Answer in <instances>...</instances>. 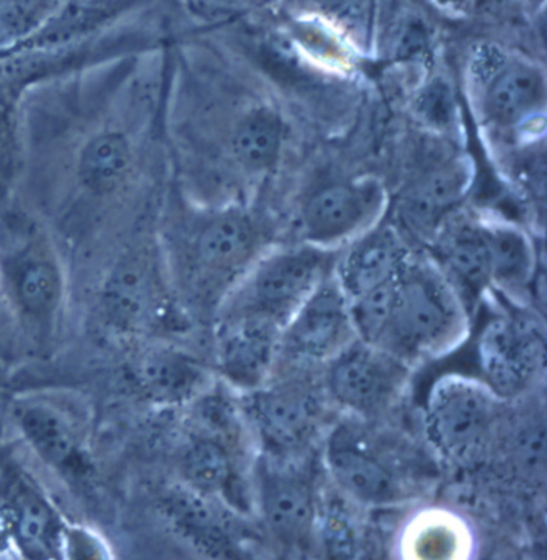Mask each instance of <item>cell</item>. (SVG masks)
Masks as SVG:
<instances>
[{"label":"cell","instance_id":"obj_33","mask_svg":"<svg viewBox=\"0 0 547 560\" xmlns=\"http://www.w3.org/2000/svg\"><path fill=\"white\" fill-rule=\"evenodd\" d=\"M432 2L439 9L454 13V15H461V13H467L473 10V0H432Z\"/></svg>","mask_w":547,"mask_h":560},{"label":"cell","instance_id":"obj_17","mask_svg":"<svg viewBox=\"0 0 547 560\" xmlns=\"http://www.w3.org/2000/svg\"><path fill=\"white\" fill-rule=\"evenodd\" d=\"M435 240L440 270L464 301L491 284L490 256L480 220H445Z\"/></svg>","mask_w":547,"mask_h":560},{"label":"cell","instance_id":"obj_28","mask_svg":"<svg viewBox=\"0 0 547 560\" xmlns=\"http://www.w3.org/2000/svg\"><path fill=\"white\" fill-rule=\"evenodd\" d=\"M63 0H0V54L19 49L50 22Z\"/></svg>","mask_w":547,"mask_h":560},{"label":"cell","instance_id":"obj_24","mask_svg":"<svg viewBox=\"0 0 547 560\" xmlns=\"http://www.w3.org/2000/svg\"><path fill=\"white\" fill-rule=\"evenodd\" d=\"M481 225L490 256L491 284L508 291L524 290L536 271V254L528 236L508 223L481 222Z\"/></svg>","mask_w":547,"mask_h":560},{"label":"cell","instance_id":"obj_7","mask_svg":"<svg viewBox=\"0 0 547 560\" xmlns=\"http://www.w3.org/2000/svg\"><path fill=\"white\" fill-rule=\"evenodd\" d=\"M353 338L349 301L331 273L286 323L278 349L304 362H325L339 355Z\"/></svg>","mask_w":547,"mask_h":560},{"label":"cell","instance_id":"obj_22","mask_svg":"<svg viewBox=\"0 0 547 560\" xmlns=\"http://www.w3.org/2000/svg\"><path fill=\"white\" fill-rule=\"evenodd\" d=\"M286 143L283 116L270 105H257L244 112L233 127L230 151L247 174H267L277 167Z\"/></svg>","mask_w":547,"mask_h":560},{"label":"cell","instance_id":"obj_18","mask_svg":"<svg viewBox=\"0 0 547 560\" xmlns=\"http://www.w3.org/2000/svg\"><path fill=\"white\" fill-rule=\"evenodd\" d=\"M259 503L271 534L286 545H302L315 524V501L307 483L291 474L263 470Z\"/></svg>","mask_w":547,"mask_h":560},{"label":"cell","instance_id":"obj_3","mask_svg":"<svg viewBox=\"0 0 547 560\" xmlns=\"http://www.w3.org/2000/svg\"><path fill=\"white\" fill-rule=\"evenodd\" d=\"M331 249L304 243L253 262L240 287L232 315L268 319L284 328L309 295L333 273Z\"/></svg>","mask_w":547,"mask_h":560},{"label":"cell","instance_id":"obj_4","mask_svg":"<svg viewBox=\"0 0 547 560\" xmlns=\"http://www.w3.org/2000/svg\"><path fill=\"white\" fill-rule=\"evenodd\" d=\"M501 398L484 381L442 377L428 398V429L432 442L454 462H470L491 438Z\"/></svg>","mask_w":547,"mask_h":560},{"label":"cell","instance_id":"obj_6","mask_svg":"<svg viewBox=\"0 0 547 560\" xmlns=\"http://www.w3.org/2000/svg\"><path fill=\"white\" fill-rule=\"evenodd\" d=\"M406 374L408 366L400 357L358 339L331 360L329 395L347 410L377 413L397 397Z\"/></svg>","mask_w":547,"mask_h":560},{"label":"cell","instance_id":"obj_10","mask_svg":"<svg viewBox=\"0 0 547 560\" xmlns=\"http://www.w3.org/2000/svg\"><path fill=\"white\" fill-rule=\"evenodd\" d=\"M322 413V398L301 381L257 390L251 401V415L263 438L284 452L301 448L313 438Z\"/></svg>","mask_w":547,"mask_h":560},{"label":"cell","instance_id":"obj_11","mask_svg":"<svg viewBox=\"0 0 547 560\" xmlns=\"http://www.w3.org/2000/svg\"><path fill=\"white\" fill-rule=\"evenodd\" d=\"M406 243L397 226L377 223L350 243L333 275L347 301L394 280L408 262Z\"/></svg>","mask_w":547,"mask_h":560},{"label":"cell","instance_id":"obj_8","mask_svg":"<svg viewBox=\"0 0 547 560\" xmlns=\"http://www.w3.org/2000/svg\"><path fill=\"white\" fill-rule=\"evenodd\" d=\"M484 383L500 398L515 397L535 380L545 363V342L521 322L487 323L478 341Z\"/></svg>","mask_w":547,"mask_h":560},{"label":"cell","instance_id":"obj_29","mask_svg":"<svg viewBox=\"0 0 547 560\" xmlns=\"http://www.w3.org/2000/svg\"><path fill=\"white\" fill-rule=\"evenodd\" d=\"M412 113L430 132H452L459 116V106L450 82L442 78L426 82L412 100Z\"/></svg>","mask_w":547,"mask_h":560},{"label":"cell","instance_id":"obj_31","mask_svg":"<svg viewBox=\"0 0 547 560\" xmlns=\"http://www.w3.org/2000/svg\"><path fill=\"white\" fill-rule=\"evenodd\" d=\"M509 439V456L524 476H538L546 462V428L543 419L528 418Z\"/></svg>","mask_w":547,"mask_h":560},{"label":"cell","instance_id":"obj_12","mask_svg":"<svg viewBox=\"0 0 547 560\" xmlns=\"http://www.w3.org/2000/svg\"><path fill=\"white\" fill-rule=\"evenodd\" d=\"M259 247V230L246 212H219L199 226L193 238L195 266L211 278L235 277L253 264Z\"/></svg>","mask_w":547,"mask_h":560},{"label":"cell","instance_id":"obj_30","mask_svg":"<svg viewBox=\"0 0 547 560\" xmlns=\"http://www.w3.org/2000/svg\"><path fill=\"white\" fill-rule=\"evenodd\" d=\"M193 418L201 434L229 443L238 435L240 421L235 408L230 401L217 394L202 392L193 400Z\"/></svg>","mask_w":547,"mask_h":560},{"label":"cell","instance_id":"obj_15","mask_svg":"<svg viewBox=\"0 0 547 560\" xmlns=\"http://www.w3.org/2000/svg\"><path fill=\"white\" fill-rule=\"evenodd\" d=\"M283 329L268 319L232 315L220 336V370L244 389L263 386Z\"/></svg>","mask_w":547,"mask_h":560},{"label":"cell","instance_id":"obj_27","mask_svg":"<svg viewBox=\"0 0 547 560\" xmlns=\"http://www.w3.org/2000/svg\"><path fill=\"white\" fill-rule=\"evenodd\" d=\"M208 498V494L199 493L184 483L168 491L163 500L164 512L168 521L188 538L216 549L223 541V530Z\"/></svg>","mask_w":547,"mask_h":560},{"label":"cell","instance_id":"obj_20","mask_svg":"<svg viewBox=\"0 0 547 560\" xmlns=\"http://www.w3.org/2000/svg\"><path fill=\"white\" fill-rule=\"evenodd\" d=\"M154 304V277L150 259L142 254L124 257L106 278L102 311L106 322L123 331L143 328Z\"/></svg>","mask_w":547,"mask_h":560},{"label":"cell","instance_id":"obj_34","mask_svg":"<svg viewBox=\"0 0 547 560\" xmlns=\"http://www.w3.org/2000/svg\"><path fill=\"white\" fill-rule=\"evenodd\" d=\"M9 119L0 106V161L5 156L7 148H9Z\"/></svg>","mask_w":547,"mask_h":560},{"label":"cell","instance_id":"obj_32","mask_svg":"<svg viewBox=\"0 0 547 560\" xmlns=\"http://www.w3.org/2000/svg\"><path fill=\"white\" fill-rule=\"evenodd\" d=\"M329 22L347 33L364 37L373 13L374 0H307Z\"/></svg>","mask_w":547,"mask_h":560},{"label":"cell","instance_id":"obj_25","mask_svg":"<svg viewBox=\"0 0 547 560\" xmlns=\"http://www.w3.org/2000/svg\"><path fill=\"white\" fill-rule=\"evenodd\" d=\"M133 151L126 133L106 130L92 137L79 154L81 184L94 194L118 190L132 170Z\"/></svg>","mask_w":547,"mask_h":560},{"label":"cell","instance_id":"obj_1","mask_svg":"<svg viewBox=\"0 0 547 560\" xmlns=\"http://www.w3.org/2000/svg\"><path fill=\"white\" fill-rule=\"evenodd\" d=\"M466 304L439 266L409 257L395 283L387 325L376 347L401 360L440 355L463 341Z\"/></svg>","mask_w":547,"mask_h":560},{"label":"cell","instance_id":"obj_16","mask_svg":"<svg viewBox=\"0 0 547 560\" xmlns=\"http://www.w3.org/2000/svg\"><path fill=\"white\" fill-rule=\"evenodd\" d=\"M5 280L23 317L50 326L65 301V278L54 257L30 247L7 262Z\"/></svg>","mask_w":547,"mask_h":560},{"label":"cell","instance_id":"obj_14","mask_svg":"<svg viewBox=\"0 0 547 560\" xmlns=\"http://www.w3.org/2000/svg\"><path fill=\"white\" fill-rule=\"evenodd\" d=\"M469 170L449 161L422 174L401 196L398 219L416 236L433 238L469 187Z\"/></svg>","mask_w":547,"mask_h":560},{"label":"cell","instance_id":"obj_26","mask_svg":"<svg viewBox=\"0 0 547 560\" xmlns=\"http://www.w3.org/2000/svg\"><path fill=\"white\" fill-rule=\"evenodd\" d=\"M182 479L187 487L208 497L232 493L236 469L229 445L208 435H196L181 458Z\"/></svg>","mask_w":547,"mask_h":560},{"label":"cell","instance_id":"obj_19","mask_svg":"<svg viewBox=\"0 0 547 560\" xmlns=\"http://www.w3.org/2000/svg\"><path fill=\"white\" fill-rule=\"evenodd\" d=\"M16 422L40 462L58 472L81 469L84 458L78 432L60 408L48 401H27L16 410Z\"/></svg>","mask_w":547,"mask_h":560},{"label":"cell","instance_id":"obj_21","mask_svg":"<svg viewBox=\"0 0 547 560\" xmlns=\"http://www.w3.org/2000/svg\"><path fill=\"white\" fill-rule=\"evenodd\" d=\"M326 464L337 486L361 503L381 506L397 500L394 474L376 456L347 439L344 432L334 435L329 443Z\"/></svg>","mask_w":547,"mask_h":560},{"label":"cell","instance_id":"obj_5","mask_svg":"<svg viewBox=\"0 0 547 560\" xmlns=\"http://www.w3.org/2000/svg\"><path fill=\"white\" fill-rule=\"evenodd\" d=\"M387 191L374 177L337 180L316 188L301 209L304 243L334 249L352 243L381 222Z\"/></svg>","mask_w":547,"mask_h":560},{"label":"cell","instance_id":"obj_2","mask_svg":"<svg viewBox=\"0 0 547 560\" xmlns=\"http://www.w3.org/2000/svg\"><path fill=\"white\" fill-rule=\"evenodd\" d=\"M469 78L478 116L490 129L521 132L545 116L546 74L535 61L484 44L470 58Z\"/></svg>","mask_w":547,"mask_h":560},{"label":"cell","instance_id":"obj_35","mask_svg":"<svg viewBox=\"0 0 547 560\" xmlns=\"http://www.w3.org/2000/svg\"><path fill=\"white\" fill-rule=\"evenodd\" d=\"M512 0H473V10H481V12H494L502 7L511 3Z\"/></svg>","mask_w":547,"mask_h":560},{"label":"cell","instance_id":"obj_13","mask_svg":"<svg viewBox=\"0 0 547 560\" xmlns=\"http://www.w3.org/2000/svg\"><path fill=\"white\" fill-rule=\"evenodd\" d=\"M130 377L144 398L164 407L190 404L209 390V371L205 365L172 347L143 350L133 360Z\"/></svg>","mask_w":547,"mask_h":560},{"label":"cell","instance_id":"obj_36","mask_svg":"<svg viewBox=\"0 0 547 560\" xmlns=\"http://www.w3.org/2000/svg\"><path fill=\"white\" fill-rule=\"evenodd\" d=\"M524 2L529 7V9H538V7H543L545 0H524Z\"/></svg>","mask_w":547,"mask_h":560},{"label":"cell","instance_id":"obj_9","mask_svg":"<svg viewBox=\"0 0 547 560\" xmlns=\"http://www.w3.org/2000/svg\"><path fill=\"white\" fill-rule=\"evenodd\" d=\"M0 510L20 551L31 559L57 558L63 525L40 488L22 472H9L0 486Z\"/></svg>","mask_w":547,"mask_h":560},{"label":"cell","instance_id":"obj_23","mask_svg":"<svg viewBox=\"0 0 547 560\" xmlns=\"http://www.w3.org/2000/svg\"><path fill=\"white\" fill-rule=\"evenodd\" d=\"M136 2L137 0H63L50 22L19 49L74 46Z\"/></svg>","mask_w":547,"mask_h":560}]
</instances>
